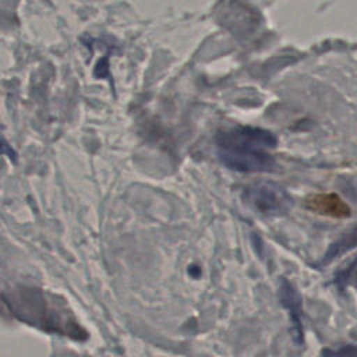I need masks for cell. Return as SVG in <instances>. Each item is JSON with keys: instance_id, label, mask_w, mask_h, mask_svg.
Segmentation results:
<instances>
[{"instance_id": "obj_1", "label": "cell", "mask_w": 357, "mask_h": 357, "mask_svg": "<svg viewBox=\"0 0 357 357\" xmlns=\"http://www.w3.org/2000/svg\"><path fill=\"white\" fill-rule=\"evenodd\" d=\"M45 296L46 294L40 290L21 289L17 294L10 297V301L6 300V303L10 304V308L20 319L31 325L75 339H79V335H85L78 322L66 308L57 307L56 300L49 301Z\"/></svg>"}, {"instance_id": "obj_2", "label": "cell", "mask_w": 357, "mask_h": 357, "mask_svg": "<svg viewBox=\"0 0 357 357\" xmlns=\"http://www.w3.org/2000/svg\"><path fill=\"white\" fill-rule=\"evenodd\" d=\"M218 148L247 149V151H266L278 144L273 132L250 126H237L220 131L216 135Z\"/></svg>"}, {"instance_id": "obj_3", "label": "cell", "mask_w": 357, "mask_h": 357, "mask_svg": "<svg viewBox=\"0 0 357 357\" xmlns=\"http://www.w3.org/2000/svg\"><path fill=\"white\" fill-rule=\"evenodd\" d=\"M245 201L264 216H279L291 206V198L284 188L273 183H257L245 188Z\"/></svg>"}, {"instance_id": "obj_4", "label": "cell", "mask_w": 357, "mask_h": 357, "mask_svg": "<svg viewBox=\"0 0 357 357\" xmlns=\"http://www.w3.org/2000/svg\"><path fill=\"white\" fill-rule=\"evenodd\" d=\"M220 162L237 172H269L275 166V159L266 151H247V149H231L218 148Z\"/></svg>"}, {"instance_id": "obj_5", "label": "cell", "mask_w": 357, "mask_h": 357, "mask_svg": "<svg viewBox=\"0 0 357 357\" xmlns=\"http://www.w3.org/2000/svg\"><path fill=\"white\" fill-rule=\"evenodd\" d=\"M279 297L282 305L289 311V317L291 321V332L293 337L297 343H303V324H301V298L297 290L293 287L290 282L286 279L280 280L279 286Z\"/></svg>"}, {"instance_id": "obj_6", "label": "cell", "mask_w": 357, "mask_h": 357, "mask_svg": "<svg viewBox=\"0 0 357 357\" xmlns=\"http://www.w3.org/2000/svg\"><path fill=\"white\" fill-rule=\"evenodd\" d=\"M305 205L310 211L331 218H347L351 212L350 206L335 192L314 194L307 198Z\"/></svg>"}, {"instance_id": "obj_7", "label": "cell", "mask_w": 357, "mask_h": 357, "mask_svg": "<svg viewBox=\"0 0 357 357\" xmlns=\"http://www.w3.org/2000/svg\"><path fill=\"white\" fill-rule=\"evenodd\" d=\"M357 247V223L346 230L328 250V252L324 257V264L328 261H332L339 254H343L346 251H350Z\"/></svg>"}]
</instances>
